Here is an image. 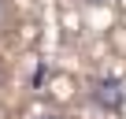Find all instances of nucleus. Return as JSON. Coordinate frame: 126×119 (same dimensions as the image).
Masks as SVG:
<instances>
[{
  "instance_id": "obj_1",
  "label": "nucleus",
  "mask_w": 126,
  "mask_h": 119,
  "mask_svg": "<svg viewBox=\"0 0 126 119\" xmlns=\"http://www.w3.org/2000/svg\"><path fill=\"white\" fill-rule=\"evenodd\" d=\"M89 100H93L96 108H104V112H122V104H126V86H122V78H111V75L93 78V82H89Z\"/></svg>"
},
{
  "instance_id": "obj_2",
  "label": "nucleus",
  "mask_w": 126,
  "mask_h": 119,
  "mask_svg": "<svg viewBox=\"0 0 126 119\" xmlns=\"http://www.w3.org/2000/svg\"><path fill=\"white\" fill-rule=\"evenodd\" d=\"M85 4H104V0H85Z\"/></svg>"
},
{
  "instance_id": "obj_3",
  "label": "nucleus",
  "mask_w": 126,
  "mask_h": 119,
  "mask_svg": "<svg viewBox=\"0 0 126 119\" xmlns=\"http://www.w3.org/2000/svg\"><path fill=\"white\" fill-rule=\"evenodd\" d=\"M41 119H59V115H41Z\"/></svg>"
}]
</instances>
